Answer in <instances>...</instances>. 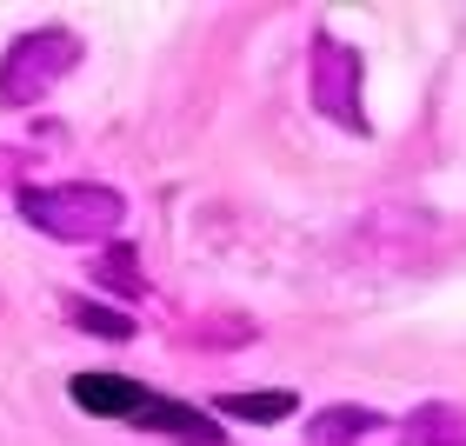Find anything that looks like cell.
<instances>
[{
  "label": "cell",
  "mask_w": 466,
  "mask_h": 446,
  "mask_svg": "<svg viewBox=\"0 0 466 446\" xmlns=\"http://www.w3.org/2000/svg\"><path fill=\"white\" fill-rule=\"evenodd\" d=\"M74 407L94 413V420L140 427V433H167L180 446H227V427H214L200 407L167 400V393L140 387V380H127V373H74Z\"/></svg>",
  "instance_id": "1"
},
{
  "label": "cell",
  "mask_w": 466,
  "mask_h": 446,
  "mask_svg": "<svg viewBox=\"0 0 466 446\" xmlns=\"http://www.w3.org/2000/svg\"><path fill=\"white\" fill-rule=\"evenodd\" d=\"M20 220L47 240H67V247H94L120 233L127 220V200L114 187H94V180H60V187H20Z\"/></svg>",
  "instance_id": "2"
},
{
  "label": "cell",
  "mask_w": 466,
  "mask_h": 446,
  "mask_svg": "<svg viewBox=\"0 0 466 446\" xmlns=\"http://www.w3.org/2000/svg\"><path fill=\"white\" fill-rule=\"evenodd\" d=\"M80 67V34L67 27H27L0 54V107H40L60 80Z\"/></svg>",
  "instance_id": "3"
},
{
  "label": "cell",
  "mask_w": 466,
  "mask_h": 446,
  "mask_svg": "<svg viewBox=\"0 0 466 446\" xmlns=\"http://www.w3.org/2000/svg\"><path fill=\"white\" fill-rule=\"evenodd\" d=\"M313 107L327 120H340L347 134H367V114H360V54L333 34L313 40Z\"/></svg>",
  "instance_id": "4"
},
{
  "label": "cell",
  "mask_w": 466,
  "mask_h": 446,
  "mask_svg": "<svg viewBox=\"0 0 466 446\" xmlns=\"http://www.w3.org/2000/svg\"><path fill=\"white\" fill-rule=\"evenodd\" d=\"M373 427H387V420L367 413V407H327V413H313L307 440H313V446H360Z\"/></svg>",
  "instance_id": "5"
},
{
  "label": "cell",
  "mask_w": 466,
  "mask_h": 446,
  "mask_svg": "<svg viewBox=\"0 0 466 446\" xmlns=\"http://www.w3.org/2000/svg\"><path fill=\"white\" fill-rule=\"evenodd\" d=\"M407 446H466V413L460 407H420L407 427H400Z\"/></svg>",
  "instance_id": "6"
},
{
  "label": "cell",
  "mask_w": 466,
  "mask_h": 446,
  "mask_svg": "<svg viewBox=\"0 0 466 446\" xmlns=\"http://www.w3.org/2000/svg\"><path fill=\"white\" fill-rule=\"evenodd\" d=\"M293 407H300V400H293L287 387H273V393H227L220 400L227 420H287Z\"/></svg>",
  "instance_id": "7"
},
{
  "label": "cell",
  "mask_w": 466,
  "mask_h": 446,
  "mask_svg": "<svg viewBox=\"0 0 466 446\" xmlns=\"http://www.w3.org/2000/svg\"><path fill=\"white\" fill-rule=\"evenodd\" d=\"M67 320H74L80 333H100V340H127V333H134V320H127V313L94 307V300H67Z\"/></svg>",
  "instance_id": "8"
},
{
  "label": "cell",
  "mask_w": 466,
  "mask_h": 446,
  "mask_svg": "<svg viewBox=\"0 0 466 446\" xmlns=\"http://www.w3.org/2000/svg\"><path fill=\"white\" fill-rule=\"evenodd\" d=\"M100 287H120L127 293V300H134V293H140V273H134V253H100Z\"/></svg>",
  "instance_id": "9"
}]
</instances>
